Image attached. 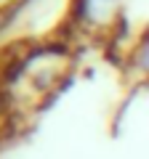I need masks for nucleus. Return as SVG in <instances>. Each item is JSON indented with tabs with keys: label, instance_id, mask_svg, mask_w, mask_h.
<instances>
[{
	"label": "nucleus",
	"instance_id": "nucleus-1",
	"mask_svg": "<svg viewBox=\"0 0 149 159\" xmlns=\"http://www.w3.org/2000/svg\"><path fill=\"white\" fill-rule=\"evenodd\" d=\"M128 74H131L136 82H149V32H141V37H138V45L133 48L131 58H128L125 66Z\"/></svg>",
	"mask_w": 149,
	"mask_h": 159
}]
</instances>
